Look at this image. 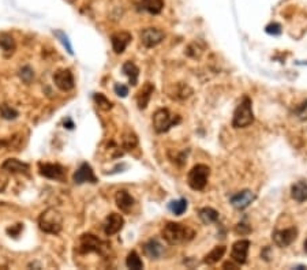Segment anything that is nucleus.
Listing matches in <instances>:
<instances>
[{"instance_id":"1","label":"nucleus","mask_w":307,"mask_h":270,"mask_svg":"<svg viewBox=\"0 0 307 270\" xmlns=\"http://www.w3.org/2000/svg\"><path fill=\"white\" fill-rule=\"evenodd\" d=\"M161 235L168 244L175 245L190 242L195 236V232L191 228L183 225L180 222H167L161 231Z\"/></svg>"},{"instance_id":"2","label":"nucleus","mask_w":307,"mask_h":270,"mask_svg":"<svg viewBox=\"0 0 307 270\" xmlns=\"http://www.w3.org/2000/svg\"><path fill=\"white\" fill-rule=\"evenodd\" d=\"M38 227L43 232L57 235L63 228V216L55 208H48L38 217Z\"/></svg>"},{"instance_id":"3","label":"nucleus","mask_w":307,"mask_h":270,"mask_svg":"<svg viewBox=\"0 0 307 270\" xmlns=\"http://www.w3.org/2000/svg\"><path fill=\"white\" fill-rule=\"evenodd\" d=\"M254 122V113H252V103L250 97L245 96L240 101L238 108L233 112L232 126L235 129H246Z\"/></svg>"},{"instance_id":"4","label":"nucleus","mask_w":307,"mask_h":270,"mask_svg":"<svg viewBox=\"0 0 307 270\" xmlns=\"http://www.w3.org/2000/svg\"><path fill=\"white\" fill-rule=\"evenodd\" d=\"M210 176V168L205 164H196L187 175V183L194 191H201L206 187Z\"/></svg>"},{"instance_id":"5","label":"nucleus","mask_w":307,"mask_h":270,"mask_svg":"<svg viewBox=\"0 0 307 270\" xmlns=\"http://www.w3.org/2000/svg\"><path fill=\"white\" fill-rule=\"evenodd\" d=\"M180 122V117L176 115L173 116L171 115V112L166 108H161L154 112L153 115V127L157 133H167L168 130L171 129L172 126H176Z\"/></svg>"},{"instance_id":"6","label":"nucleus","mask_w":307,"mask_h":270,"mask_svg":"<svg viewBox=\"0 0 307 270\" xmlns=\"http://www.w3.org/2000/svg\"><path fill=\"white\" fill-rule=\"evenodd\" d=\"M105 244L93 233H84L80 239V251L84 254L87 252H101L104 251Z\"/></svg>"},{"instance_id":"7","label":"nucleus","mask_w":307,"mask_h":270,"mask_svg":"<svg viewBox=\"0 0 307 270\" xmlns=\"http://www.w3.org/2000/svg\"><path fill=\"white\" fill-rule=\"evenodd\" d=\"M140 37H141V43L146 48H153L166 38V34L164 31L160 30L159 27H146L141 31Z\"/></svg>"},{"instance_id":"8","label":"nucleus","mask_w":307,"mask_h":270,"mask_svg":"<svg viewBox=\"0 0 307 270\" xmlns=\"http://www.w3.org/2000/svg\"><path fill=\"white\" fill-rule=\"evenodd\" d=\"M273 242L276 243L279 247H288L294 243L296 238H298V229L295 227L287 228V229H277L273 232Z\"/></svg>"},{"instance_id":"9","label":"nucleus","mask_w":307,"mask_h":270,"mask_svg":"<svg viewBox=\"0 0 307 270\" xmlns=\"http://www.w3.org/2000/svg\"><path fill=\"white\" fill-rule=\"evenodd\" d=\"M54 83L61 92H70L74 87V75L68 68H61L54 74Z\"/></svg>"},{"instance_id":"10","label":"nucleus","mask_w":307,"mask_h":270,"mask_svg":"<svg viewBox=\"0 0 307 270\" xmlns=\"http://www.w3.org/2000/svg\"><path fill=\"white\" fill-rule=\"evenodd\" d=\"M249 250H250V240L240 239L235 242L232 244V250H231V258H232L233 262H236L238 265L246 264Z\"/></svg>"},{"instance_id":"11","label":"nucleus","mask_w":307,"mask_h":270,"mask_svg":"<svg viewBox=\"0 0 307 270\" xmlns=\"http://www.w3.org/2000/svg\"><path fill=\"white\" fill-rule=\"evenodd\" d=\"M124 225V218L117 213H111L104 221V232L107 236H113L120 232Z\"/></svg>"},{"instance_id":"12","label":"nucleus","mask_w":307,"mask_h":270,"mask_svg":"<svg viewBox=\"0 0 307 270\" xmlns=\"http://www.w3.org/2000/svg\"><path fill=\"white\" fill-rule=\"evenodd\" d=\"M74 182L77 184H82V183H97V178L93 172L92 166L89 165L87 162H84L81 164V166L77 169V172L74 173Z\"/></svg>"},{"instance_id":"13","label":"nucleus","mask_w":307,"mask_h":270,"mask_svg":"<svg viewBox=\"0 0 307 270\" xmlns=\"http://www.w3.org/2000/svg\"><path fill=\"white\" fill-rule=\"evenodd\" d=\"M133 37L129 31H117L113 33L111 37V43H112V48L115 51V54H123L126 48L129 47V44L131 43Z\"/></svg>"},{"instance_id":"14","label":"nucleus","mask_w":307,"mask_h":270,"mask_svg":"<svg viewBox=\"0 0 307 270\" xmlns=\"http://www.w3.org/2000/svg\"><path fill=\"white\" fill-rule=\"evenodd\" d=\"M255 199V194L250 190H243L231 196V203L235 209L238 210H243V209L249 208L251 202Z\"/></svg>"},{"instance_id":"15","label":"nucleus","mask_w":307,"mask_h":270,"mask_svg":"<svg viewBox=\"0 0 307 270\" xmlns=\"http://www.w3.org/2000/svg\"><path fill=\"white\" fill-rule=\"evenodd\" d=\"M40 173L44 178L60 180L64 176V168L59 164H40Z\"/></svg>"},{"instance_id":"16","label":"nucleus","mask_w":307,"mask_h":270,"mask_svg":"<svg viewBox=\"0 0 307 270\" xmlns=\"http://www.w3.org/2000/svg\"><path fill=\"white\" fill-rule=\"evenodd\" d=\"M1 169L7 173H11V175H15V173H29V165L26 162H22L17 159H8L3 162L1 165Z\"/></svg>"},{"instance_id":"17","label":"nucleus","mask_w":307,"mask_h":270,"mask_svg":"<svg viewBox=\"0 0 307 270\" xmlns=\"http://www.w3.org/2000/svg\"><path fill=\"white\" fill-rule=\"evenodd\" d=\"M115 202H116V206L122 210L123 213H129L130 210L133 209V206H134L135 201L127 191L120 190L117 191L116 195H115Z\"/></svg>"},{"instance_id":"18","label":"nucleus","mask_w":307,"mask_h":270,"mask_svg":"<svg viewBox=\"0 0 307 270\" xmlns=\"http://www.w3.org/2000/svg\"><path fill=\"white\" fill-rule=\"evenodd\" d=\"M154 92V85L150 82H146L145 85L142 86V89L137 94V104L140 109H145L152 98V94Z\"/></svg>"},{"instance_id":"19","label":"nucleus","mask_w":307,"mask_h":270,"mask_svg":"<svg viewBox=\"0 0 307 270\" xmlns=\"http://www.w3.org/2000/svg\"><path fill=\"white\" fill-rule=\"evenodd\" d=\"M291 196L296 202H306L307 201V180H299L291 187Z\"/></svg>"},{"instance_id":"20","label":"nucleus","mask_w":307,"mask_h":270,"mask_svg":"<svg viewBox=\"0 0 307 270\" xmlns=\"http://www.w3.org/2000/svg\"><path fill=\"white\" fill-rule=\"evenodd\" d=\"M143 254L150 259H159L163 255V245L156 239H150L143 244Z\"/></svg>"},{"instance_id":"21","label":"nucleus","mask_w":307,"mask_h":270,"mask_svg":"<svg viewBox=\"0 0 307 270\" xmlns=\"http://www.w3.org/2000/svg\"><path fill=\"white\" fill-rule=\"evenodd\" d=\"M0 48L3 49L6 57L11 56L15 52V48H17V44H15L14 37L11 34H7V33L0 34Z\"/></svg>"},{"instance_id":"22","label":"nucleus","mask_w":307,"mask_h":270,"mask_svg":"<svg viewBox=\"0 0 307 270\" xmlns=\"http://www.w3.org/2000/svg\"><path fill=\"white\" fill-rule=\"evenodd\" d=\"M122 70L124 75L129 78L130 85L137 86V83H138V77H140V68L137 67V64L133 63V61H126L123 64Z\"/></svg>"},{"instance_id":"23","label":"nucleus","mask_w":307,"mask_h":270,"mask_svg":"<svg viewBox=\"0 0 307 270\" xmlns=\"http://www.w3.org/2000/svg\"><path fill=\"white\" fill-rule=\"evenodd\" d=\"M227 251V248H225V245H217L215 247L213 250L210 252H208L206 255H205V259H203V262L208 265H215L217 264L219 261H220L221 258L224 257V254Z\"/></svg>"},{"instance_id":"24","label":"nucleus","mask_w":307,"mask_h":270,"mask_svg":"<svg viewBox=\"0 0 307 270\" xmlns=\"http://www.w3.org/2000/svg\"><path fill=\"white\" fill-rule=\"evenodd\" d=\"M199 218L206 225L213 224V222L219 220V212L213 208H202L199 210Z\"/></svg>"},{"instance_id":"25","label":"nucleus","mask_w":307,"mask_h":270,"mask_svg":"<svg viewBox=\"0 0 307 270\" xmlns=\"http://www.w3.org/2000/svg\"><path fill=\"white\" fill-rule=\"evenodd\" d=\"M141 3L142 7L153 15L160 14L164 8V0H141Z\"/></svg>"},{"instance_id":"26","label":"nucleus","mask_w":307,"mask_h":270,"mask_svg":"<svg viewBox=\"0 0 307 270\" xmlns=\"http://www.w3.org/2000/svg\"><path fill=\"white\" fill-rule=\"evenodd\" d=\"M126 266H127L129 269L141 270L143 269V262H142V259L140 258V255H138L137 252L131 251L129 255H127V258H126Z\"/></svg>"},{"instance_id":"27","label":"nucleus","mask_w":307,"mask_h":270,"mask_svg":"<svg viewBox=\"0 0 307 270\" xmlns=\"http://www.w3.org/2000/svg\"><path fill=\"white\" fill-rule=\"evenodd\" d=\"M122 145L126 150H133V149H135V147L138 146V138H137V135L133 131H126L123 134Z\"/></svg>"},{"instance_id":"28","label":"nucleus","mask_w":307,"mask_h":270,"mask_svg":"<svg viewBox=\"0 0 307 270\" xmlns=\"http://www.w3.org/2000/svg\"><path fill=\"white\" fill-rule=\"evenodd\" d=\"M168 209L171 210L175 216H182L187 210V201L186 199H176V201H172L168 205Z\"/></svg>"},{"instance_id":"29","label":"nucleus","mask_w":307,"mask_h":270,"mask_svg":"<svg viewBox=\"0 0 307 270\" xmlns=\"http://www.w3.org/2000/svg\"><path fill=\"white\" fill-rule=\"evenodd\" d=\"M0 115L6 120H14L18 116V110L15 109V108H12L11 105L1 104L0 105Z\"/></svg>"},{"instance_id":"30","label":"nucleus","mask_w":307,"mask_h":270,"mask_svg":"<svg viewBox=\"0 0 307 270\" xmlns=\"http://www.w3.org/2000/svg\"><path fill=\"white\" fill-rule=\"evenodd\" d=\"M94 101H96V104H97L98 108H101V109L104 110H110L112 108V103H111L108 98L105 97L104 94H101V93H96L94 96Z\"/></svg>"},{"instance_id":"31","label":"nucleus","mask_w":307,"mask_h":270,"mask_svg":"<svg viewBox=\"0 0 307 270\" xmlns=\"http://www.w3.org/2000/svg\"><path fill=\"white\" fill-rule=\"evenodd\" d=\"M54 34H55L56 37H57V40L60 41L61 45L66 48V51H67L68 54L70 55H74V51H73V47H71V44H70V40H68V37L66 36V33H63L61 30H56L54 31Z\"/></svg>"},{"instance_id":"32","label":"nucleus","mask_w":307,"mask_h":270,"mask_svg":"<svg viewBox=\"0 0 307 270\" xmlns=\"http://www.w3.org/2000/svg\"><path fill=\"white\" fill-rule=\"evenodd\" d=\"M19 77H21V80L24 81L25 83H30L31 80L34 78V73H33L30 66H24L19 70Z\"/></svg>"},{"instance_id":"33","label":"nucleus","mask_w":307,"mask_h":270,"mask_svg":"<svg viewBox=\"0 0 307 270\" xmlns=\"http://www.w3.org/2000/svg\"><path fill=\"white\" fill-rule=\"evenodd\" d=\"M295 115L299 120H307V100L295 109Z\"/></svg>"},{"instance_id":"34","label":"nucleus","mask_w":307,"mask_h":270,"mask_svg":"<svg viewBox=\"0 0 307 270\" xmlns=\"http://www.w3.org/2000/svg\"><path fill=\"white\" fill-rule=\"evenodd\" d=\"M113 90L116 93L119 97H127V94H129V87L126 85H123V83H116V85L113 86Z\"/></svg>"},{"instance_id":"35","label":"nucleus","mask_w":307,"mask_h":270,"mask_svg":"<svg viewBox=\"0 0 307 270\" xmlns=\"http://www.w3.org/2000/svg\"><path fill=\"white\" fill-rule=\"evenodd\" d=\"M266 33H269V34H273V36H279L280 33H281V26L279 24H270L266 26Z\"/></svg>"},{"instance_id":"36","label":"nucleus","mask_w":307,"mask_h":270,"mask_svg":"<svg viewBox=\"0 0 307 270\" xmlns=\"http://www.w3.org/2000/svg\"><path fill=\"white\" fill-rule=\"evenodd\" d=\"M7 184H8V176H7V173L3 169L0 171V192H3V191L6 190Z\"/></svg>"},{"instance_id":"37","label":"nucleus","mask_w":307,"mask_h":270,"mask_svg":"<svg viewBox=\"0 0 307 270\" xmlns=\"http://www.w3.org/2000/svg\"><path fill=\"white\" fill-rule=\"evenodd\" d=\"M235 231H236V233H240V235H247L249 232H251V228L249 227L247 224L240 222V224H238V225H236Z\"/></svg>"},{"instance_id":"38","label":"nucleus","mask_w":307,"mask_h":270,"mask_svg":"<svg viewBox=\"0 0 307 270\" xmlns=\"http://www.w3.org/2000/svg\"><path fill=\"white\" fill-rule=\"evenodd\" d=\"M224 268H231V269H236V268H238V264L233 265L232 262H227V264H224Z\"/></svg>"},{"instance_id":"39","label":"nucleus","mask_w":307,"mask_h":270,"mask_svg":"<svg viewBox=\"0 0 307 270\" xmlns=\"http://www.w3.org/2000/svg\"><path fill=\"white\" fill-rule=\"evenodd\" d=\"M7 146V142L6 141H0V147H4Z\"/></svg>"},{"instance_id":"40","label":"nucleus","mask_w":307,"mask_h":270,"mask_svg":"<svg viewBox=\"0 0 307 270\" xmlns=\"http://www.w3.org/2000/svg\"><path fill=\"white\" fill-rule=\"evenodd\" d=\"M303 247H305V252H306V254H307V240H306V242H305V244H303Z\"/></svg>"},{"instance_id":"41","label":"nucleus","mask_w":307,"mask_h":270,"mask_svg":"<svg viewBox=\"0 0 307 270\" xmlns=\"http://www.w3.org/2000/svg\"><path fill=\"white\" fill-rule=\"evenodd\" d=\"M298 64H307V61H298Z\"/></svg>"},{"instance_id":"42","label":"nucleus","mask_w":307,"mask_h":270,"mask_svg":"<svg viewBox=\"0 0 307 270\" xmlns=\"http://www.w3.org/2000/svg\"><path fill=\"white\" fill-rule=\"evenodd\" d=\"M66 1H68V3H75L77 0H66Z\"/></svg>"}]
</instances>
